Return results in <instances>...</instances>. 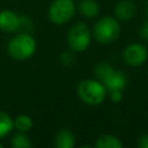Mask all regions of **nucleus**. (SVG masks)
Returning a JSON list of instances; mask_svg holds the SVG:
<instances>
[{
  "label": "nucleus",
  "mask_w": 148,
  "mask_h": 148,
  "mask_svg": "<svg viewBox=\"0 0 148 148\" xmlns=\"http://www.w3.org/2000/svg\"><path fill=\"white\" fill-rule=\"evenodd\" d=\"M77 95L83 103L96 106L104 102L106 97V88L99 80L86 79L79 82Z\"/></svg>",
  "instance_id": "nucleus-1"
},
{
  "label": "nucleus",
  "mask_w": 148,
  "mask_h": 148,
  "mask_svg": "<svg viewBox=\"0 0 148 148\" xmlns=\"http://www.w3.org/2000/svg\"><path fill=\"white\" fill-rule=\"evenodd\" d=\"M36 47L37 44L32 36L28 34H18L9 40L7 52L15 60H27L34 56Z\"/></svg>",
  "instance_id": "nucleus-2"
},
{
  "label": "nucleus",
  "mask_w": 148,
  "mask_h": 148,
  "mask_svg": "<svg viewBox=\"0 0 148 148\" xmlns=\"http://www.w3.org/2000/svg\"><path fill=\"white\" fill-rule=\"evenodd\" d=\"M120 35V24L117 18L104 16L99 18L92 29V36L101 44H111L118 39Z\"/></svg>",
  "instance_id": "nucleus-3"
},
{
  "label": "nucleus",
  "mask_w": 148,
  "mask_h": 148,
  "mask_svg": "<svg viewBox=\"0 0 148 148\" xmlns=\"http://www.w3.org/2000/svg\"><path fill=\"white\" fill-rule=\"evenodd\" d=\"M67 42L72 50L83 52L88 49L91 42V31L83 22H77L71 27L67 34Z\"/></svg>",
  "instance_id": "nucleus-4"
},
{
  "label": "nucleus",
  "mask_w": 148,
  "mask_h": 148,
  "mask_svg": "<svg viewBox=\"0 0 148 148\" xmlns=\"http://www.w3.org/2000/svg\"><path fill=\"white\" fill-rule=\"evenodd\" d=\"M75 14L73 0H54L47 10L49 20L54 24H65Z\"/></svg>",
  "instance_id": "nucleus-5"
},
{
  "label": "nucleus",
  "mask_w": 148,
  "mask_h": 148,
  "mask_svg": "<svg viewBox=\"0 0 148 148\" xmlns=\"http://www.w3.org/2000/svg\"><path fill=\"white\" fill-rule=\"evenodd\" d=\"M123 58L128 66L139 67L146 62L148 58V50L142 43H131L125 47Z\"/></svg>",
  "instance_id": "nucleus-6"
},
{
  "label": "nucleus",
  "mask_w": 148,
  "mask_h": 148,
  "mask_svg": "<svg viewBox=\"0 0 148 148\" xmlns=\"http://www.w3.org/2000/svg\"><path fill=\"white\" fill-rule=\"evenodd\" d=\"M21 25V20L16 13L9 9L0 12V30L6 32H14Z\"/></svg>",
  "instance_id": "nucleus-7"
},
{
  "label": "nucleus",
  "mask_w": 148,
  "mask_h": 148,
  "mask_svg": "<svg viewBox=\"0 0 148 148\" xmlns=\"http://www.w3.org/2000/svg\"><path fill=\"white\" fill-rule=\"evenodd\" d=\"M136 13V6L131 0H120L114 7V15L117 20L130 21Z\"/></svg>",
  "instance_id": "nucleus-8"
},
{
  "label": "nucleus",
  "mask_w": 148,
  "mask_h": 148,
  "mask_svg": "<svg viewBox=\"0 0 148 148\" xmlns=\"http://www.w3.org/2000/svg\"><path fill=\"white\" fill-rule=\"evenodd\" d=\"M127 79L124 72L113 69V72L103 81V84L105 86L108 91L111 90H123L126 86Z\"/></svg>",
  "instance_id": "nucleus-9"
},
{
  "label": "nucleus",
  "mask_w": 148,
  "mask_h": 148,
  "mask_svg": "<svg viewBox=\"0 0 148 148\" xmlns=\"http://www.w3.org/2000/svg\"><path fill=\"white\" fill-rule=\"evenodd\" d=\"M75 145L74 134L66 128H61L58 131L54 138V146L58 148H72Z\"/></svg>",
  "instance_id": "nucleus-10"
},
{
  "label": "nucleus",
  "mask_w": 148,
  "mask_h": 148,
  "mask_svg": "<svg viewBox=\"0 0 148 148\" xmlns=\"http://www.w3.org/2000/svg\"><path fill=\"white\" fill-rule=\"evenodd\" d=\"M97 148H121L123 142L121 140L112 134H103L99 135L95 142Z\"/></svg>",
  "instance_id": "nucleus-11"
},
{
  "label": "nucleus",
  "mask_w": 148,
  "mask_h": 148,
  "mask_svg": "<svg viewBox=\"0 0 148 148\" xmlns=\"http://www.w3.org/2000/svg\"><path fill=\"white\" fill-rule=\"evenodd\" d=\"M80 13L86 17H95L99 13V6L95 0H82L79 5Z\"/></svg>",
  "instance_id": "nucleus-12"
},
{
  "label": "nucleus",
  "mask_w": 148,
  "mask_h": 148,
  "mask_svg": "<svg viewBox=\"0 0 148 148\" xmlns=\"http://www.w3.org/2000/svg\"><path fill=\"white\" fill-rule=\"evenodd\" d=\"M13 121H14V127L18 132H23V133L29 132L32 128V125H34L31 117L28 116V114H20Z\"/></svg>",
  "instance_id": "nucleus-13"
},
{
  "label": "nucleus",
  "mask_w": 148,
  "mask_h": 148,
  "mask_svg": "<svg viewBox=\"0 0 148 148\" xmlns=\"http://www.w3.org/2000/svg\"><path fill=\"white\" fill-rule=\"evenodd\" d=\"M14 127V121L10 116L3 111H0V139L5 138Z\"/></svg>",
  "instance_id": "nucleus-14"
},
{
  "label": "nucleus",
  "mask_w": 148,
  "mask_h": 148,
  "mask_svg": "<svg viewBox=\"0 0 148 148\" xmlns=\"http://www.w3.org/2000/svg\"><path fill=\"white\" fill-rule=\"evenodd\" d=\"M113 69L114 68L110 64L102 61V62H98L96 65V67H95V75H96L97 80H99L103 83V81L113 72Z\"/></svg>",
  "instance_id": "nucleus-15"
},
{
  "label": "nucleus",
  "mask_w": 148,
  "mask_h": 148,
  "mask_svg": "<svg viewBox=\"0 0 148 148\" xmlns=\"http://www.w3.org/2000/svg\"><path fill=\"white\" fill-rule=\"evenodd\" d=\"M12 146L14 148H31L32 147V142H31L30 138L28 135H25V133L18 132L17 134H15L13 136Z\"/></svg>",
  "instance_id": "nucleus-16"
},
{
  "label": "nucleus",
  "mask_w": 148,
  "mask_h": 148,
  "mask_svg": "<svg viewBox=\"0 0 148 148\" xmlns=\"http://www.w3.org/2000/svg\"><path fill=\"white\" fill-rule=\"evenodd\" d=\"M139 35H140V37H141L143 40H147V42H148V20H146V21L140 25Z\"/></svg>",
  "instance_id": "nucleus-17"
},
{
  "label": "nucleus",
  "mask_w": 148,
  "mask_h": 148,
  "mask_svg": "<svg viewBox=\"0 0 148 148\" xmlns=\"http://www.w3.org/2000/svg\"><path fill=\"white\" fill-rule=\"evenodd\" d=\"M110 92V98L112 102L118 103L123 99V90H111Z\"/></svg>",
  "instance_id": "nucleus-18"
},
{
  "label": "nucleus",
  "mask_w": 148,
  "mask_h": 148,
  "mask_svg": "<svg viewBox=\"0 0 148 148\" xmlns=\"http://www.w3.org/2000/svg\"><path fill=\"white\" fill-rule=\"evenodd\" d=\"M139 148H148V134H142L138 139Z\"/></svg>",
  "instance_id": "nucleus-19"
},
{
  "label": "nucleus",
  "mask_w": 148,
  "mask_h": 148,
  "mask_svg": "<svg viewBox=\"0 0 148 148\" xmlns=\"http://www.w3.org/2000/svg\"><path fill=\"white\" fill-rule=\"evenodd\" d=\"M2 147H3V145H2V143H0V148H2Z\"/></svg>",
  "instance_id": "nucleus-20"
}]
</instances>
